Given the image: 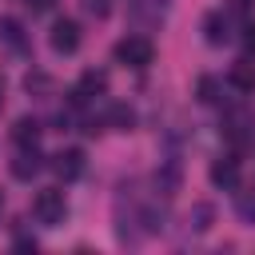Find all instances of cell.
I'll list each match as a JSON object with an SVG mask.
<instances>
[{
    "mask_svg": "<svg viewBox=\"0 0 255 255\" xmlns=\"http://www.w3.org/2000/svg\"><path fill=\"white\" fill-rule=\"evenodd\" d=\"M223 135L235 143V147H247V143H255V120L247 116V112H227V120H223Z\"/></svg>",
    "mask_w": 255,
    "mask_h": 255,
    "instance_id": "3",
    "label": "cell"
},
{
    "mask_svg": "<svg viewBox=\"0 0 255 255\" xmlns=\"http://www.w3.org/2000/svg\"><path fill=\"white\" fill-rule=\"evenodd\" d=\"M52 171H56L60 179H76V175L84 171V151H80V147L56 151V155H52Z\"/></svg>",
    "mask_w": 255,
    "mask_h": 255,
    "instance_id": "8",
    "label": "cell"
},
{
    "mask_svg": "<svg viewBox=\"0 0 255 255\" xmlns=\"http://www.w3.org/2000/svg\"><path fill=\"white\" fill-rule=\"evenodd\" d=\"M151 60H155V44L147 36H124L116 44V64L124 68H147Z\"/></svg>",
    "mask_w": 255,
    "mask_h": 255,
    "instance_id": "2",
    "label": "cell"
},
{
    "mask_svg": "<svg viewBox=\"0 0 255 255\" xmlns=\"http://www.w3.org/2000/svg\"><path fill=\"white\" fill-rule=\"evenodd\" d=\"M32 215H36V223H44V227H60L64 215H68V199H64V191H60V187H44V191H36V199H32Z\"/></svg>",
    "mask_w": 255,
    "mask_h": 255,
    "instance_id": "1",
    "label": "cell"
},
{
    "mask_svg": "<svg viewBox=\"0 0 255 255\" xmlns=\"http://www.w3.org/2000/svg\"><path fill=\"white\" fill-rule=\"evenodd\" d=\"M211 183L223 187V191H235V187H239V159H235V155L215 159V163H211Z\"/></svg>",
    "mask_w": 255,
    "mask_h": 255,
    "instance_id": "7",
    "label": "cell"
},
{
    "mask_svg": "<svg viewBox=\"0 0 255 255\" xmlns=\"http://www.w3.org/2000/svg\"><path fill=\"white\" fill-rule=\"evenodd\" d=\"M0 108H4V80H0Z\"/></svg>",
    "mask_w": 255,
    "mask_h": 255,
    "instance_id": "22",
    "label": "cell"
},
{
    "mask_svg": "<svg viewBox=\"0 0 255 255\" xmlns=\"http://www.w3.org/2000/svg\"><path fill=\"white\" fill-rule=\"evenodd\" d=\"M255 12V0H231L227 4V16H235V20H247Z\"/></svg>",
    "mask_w": 255,
    "mask_h": 255,
    "instance_id": "17",
    "label": "cell"
},
{
    "mask_svg": "<svg viewBox=\"0 0 255 255\" xmlns=\"http://www.w3.org/2000/svg\"><path fill=\"white\" fill-rule=\"evenodd\" d=\"M8 167H12L16 179H32V175L44 167V155L36 151V143H20V151H16V159H12Z\"/></svg>",
    "mask_w": 255,
    "mask_h": 255,
    "instance_id": "4",
    "label": "cell"
},
{
    "mask_svg": "<svg viewBox=\"0 0 255 255\" xmlns=\"http://www.w3.org/2000/svg\"><path fill=\"white\" fill-rule=\"evenodd\" d=\"M227 88L231 92H255V64L251 60H235L227 72Z\"/></svg>",
    "mask_w": 255,
    "mask_h": 255,
    "instance_id": "9",
    "label": "cell"
},
{
    "mask_svg": "<svg viewBox=\"0 0 255 255\" xmlns=\"http://www.w3.org/2000/svg\"><path fill=\"white\" fill-rule=\"evenodd\" d=\"M24 88H28L32 96H44V92H52V76H44V72H28V76H24Z\"/></svg>",
    "mask_w": 255,
    "mask_h": 255,
    "instance_id": "14",
    "label": "cell"
},
{
    "mask_svg": "<svg viewBox=\"0 0 255 255\" xmlns=\"http://www.w3.org/2000/svg\"><path fill=\"white\" fill-rule=\"evenodd\" d=\"M199 100L203 104H219V80L215 76H203L199 80Z\"/></svg>",
    "mask_w": 255,
    "mask_h": 255,
    "instance_id": "15",
    "label": "cell"
},
{
    "mask_svg": "<svg viewBox=\"0 0 255 255\" xmlns=\"http://www.w3.org/2000/svg\"><path fill=\"white\" fill-rule=\"evenodd\" d=\"M108 124L120 128V131H128V128L135 124V112H131L128 104H112V108H108Z\"/></svg>",
    "mask_w": 255,
    "mask_h": 255,
    "instance_id": "12",
    "label": "cell"
},
{
    "mask_svg": "<svg viewBox=\"0 0 255 255\" xmlns=\"http://www.w3.org/2000/svg\"><path fill=\"white\" fill-rule=\"evenodd\" d=\"M52 48L64 52V56L76 52V48H80V24H76V20H56V24H52Z\"/></svg>",
    "mask_w": 255,
    "mask_h": 255,
    "instance_id": "6",
    "label": "cell"
},
{
    "mask_svg": "<svg viewBox=\"0 0 255 255\" xmlns=\"http://www.w3.org/2000/svg\"><path fill=\"white\" fill-rule=\"evenodd\" d=\"M12 139H16V143H36V139H40V120L20 116V120L12 124Z\"/></svg>",
    "mask_w": 255,
    "mask_h": 255,
    "instance_id": "11",
    "label": "cell"
},
{
    "mask_svg": "<svg viewBox=\"0 0 255 255\" xmlns=\"http://www.w3.org/2000/svg\"><path fill=\"white\" fill-rule=\"evenodd\" d=\"M243 48H247V52H255V24H251V20L243 24Z\"/></svg>",
    "mask_w": 255,
    "mask_h": 255,
    "instance_id": "20",
    "label": "cell"
},
{
    "mask_svg": "<svg viewBox=\"0 0 255 255\" xmlns=\"http://www.w3.org/2000/svg\"><path fill=\"white\" fill-rule=\"evenodd\" d=\"M239 219L247 227H255V199H239Z\"/></svg>",
    "mask_w": 255,
    "mask_h": 255,
    "instance_id": "19",
    "label": "cell"
},
{
    "mask_svg": "<svg viewBox=\"0 0 255 255\" xmlns=\"http://www.w3.org/2000/svg\"><path fill=\"white\" fill-rule=\"evenodd\" d=\"M211 215H215V211H211V203H195V211H191V219H195V223H191V227H195V231H207V227H211Z\"/></svg>",
    "mask_w": 255,
    "mask_h": 255,
    "instance_id": "16",
    "label": "cell"
},
{
    "mask_svg": "<svg viewBox=\"0 0 255 255\" xmlns=\"http://www.w3.org/2000/svg\"><path fill=\"white\" fill-rule=\"evenodd\" d=\"M203 36H207V44H223V40H231V16H227V12H207V20H203Z\"/></svg>",
    "mask_w": 255,
    "mask_h": 255,
    "instance_id": "10",
    "label": "cell"
},
{
    "mask_svg": "<svg viewBox=\"0 0 255 255\" xmlns=\"http://www.w3.org/2000/svg\"><path fill=\"white\" fill-rule=\"evenodd\" d=\"M104 92H108V72H100V68H88V72L80 76V84H76L72 100H76V104H84V100H92V96H104Z\"/></svg>",
    "mask_w": 255,
    "mask_h": 255,
    "instance_id": "5",
    "label": "cell"
},
{
    "mask_svg": "<svg viewBox=\"0 0 255 255\" xmlns=\"http://www.w3.org/2000/svg\"><path fill=\"white\" fill-rule=\"evenodd\" d=\"M84 12L96 16V20H104V16L112 12V4H108V0H84Z\"/></svg>",
    "mask_w": 255,
    "mask_h": 255,
    "instance_id": "18",
    "label": "cell"
},
{
    "mask_svg": "<svg viewBox=\"0 0 255 255\" xmlns=\"http://www.w3.org/2000/svg\"><path fill=\"white\" fill-rule=\"evenodd\" d=\"M28 8L40 16V12H52V8H56V0H28Z\"/></svg>",
    "mask_w": 255,
    "mask_h": 255,
    "instance_id": "21",
    "label": "cell"
},
{
    "mask_svg": "<svg viewBox=\"0 0 255 255\" xmlns=\"http://www.w3.org/2000/svg\"><path fill=\"white\" fill-rule=\"evenodd\" d=\"M0 40L8 48H24V28L16 20H8V16H0Z\"/></svg>",
    "mask_w": 255,
    "mask_h": 255,
    "instance_id": "13",
    "label": "cell"
}]
</instances>
